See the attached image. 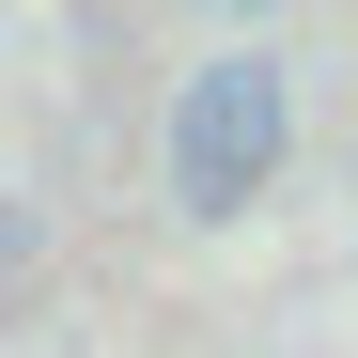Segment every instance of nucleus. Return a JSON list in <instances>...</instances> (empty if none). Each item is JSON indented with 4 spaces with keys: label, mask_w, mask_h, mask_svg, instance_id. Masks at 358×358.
Listing matches in <instances>:
<instances>
[{
    "label": "nucleus",
    "mask_w": 358,
    "mask_h": 358,
    "mask_svg": "<svg viewBox=\"0 0 358 358\" xmlns=\"http://www.w3.org/2000/svg\"><path fill=\"white\" fill-rule=\"evenodd\" d=\"M280 141H296V78L265 63V47H234V63H203L187 94H171V203H187L203 234L250 218L280 187Z\"/></svg>",
    "instance_id": "obj_1"
},
{
    "label": "nucleus",
    "mask_w": 358,
    "mask_h": 358,
    "mask_svg": "<svg viewBox=\"0 0 358 358\" xmlns=\"http://www.w3.org/2000/svg\"><path fill=\"white\" fill-rule=\"evenodd\" d=\"M234 16H280V0H234Z\"/></svg>",
    "instance_id": "obj_2"
}]
</instances>
